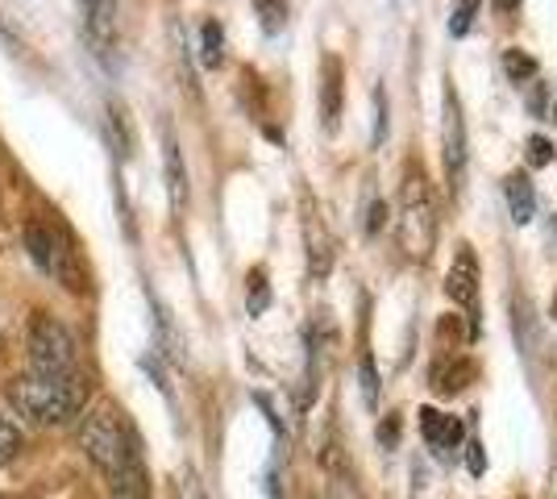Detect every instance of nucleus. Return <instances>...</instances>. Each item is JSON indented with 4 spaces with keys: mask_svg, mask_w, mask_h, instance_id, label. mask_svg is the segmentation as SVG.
Returning <instances> with one entry per match:
<instances>
[{
    "mask_svg": "<svg viewBox=\"0 0 557 499\" xmlns=\"http://www.w3.org/2000/svg\"><path fill=\"white\" fill-rule=\"evenodd\" d=\"M79 446H84V453L92 458L104 475L113 478V491H146L141 487L134 437H129V428H125V421H121V412L113 404H100L84 416Z\"/></svg>",
    "mask_w": 557,
    "mask_h": 499,
    "instance_id": "1",
    "label": "nucleus"
},
{
    "mask_svg": "<svg viewBox=\"0 0 557 499\" xmlns=\"http://www.w3.org/2000/svg\"><path fill=\"white\" fill-rule=\"evenodd\" d=\"M84 400H88V387L71 375H25L9 383V404L29 425H67L71 416H79Z\"/></svg>",
    "mask_w": 557,
    "mask_h": 499,
    "instance_id": "2",
    "label": "nucleus"
},
{
    "mask_svg": "<svg viewBox=\"0 0 557 499\" xmlns=\"http://www.w3.org/2000/svg\"><path fill=\"white\" fill-rule=\"evenodd\" d=\"M437 241V200L424 179L420 163H408L404 171V188H399V246L408 254L424 259Z\"/></svg>",
    "mask_w": 557,
    "mask_h": 499,
    "instance_id": "3",
    "label": "nucleus"
},
{
    "mask_svg": "<svg viewBox=\"0 0 557 499\" xmlns=\"http://www.w3.org/2000/svg\"><path fill=\"white\" fill-rule=\"evenodd\" d=\"M29 362H34V375H71L75 366V337L50 312L29 325Z\"/></svg>",
    "mask_w": 557,
    "mask_h": 499,
    "instance_id": "4",
    "label": "nucleus"
},
{
    "mask_svg": "<svg viewBox=\"0 0 557 499\" xmlns=\"http://www.w3.org/2000/svg\"><path fill=\"white\" fill-rule=\"evenodd\" d=\"M25 250H29V259L38 262L47 275H54L63 287L84 291V271H79L75 250L63 246V238H59L54 229H47L42 221H29V225H25Z\"/></svg>",
    "mask_w": 557,
    "mask_h": 499,
    "instance_id": "5",
    "label": "nucleus"
},
{
    "mask_svg": "<svg viewBox=\"0 0 557 499\" xmlns=\"http://www.w3.org/2000/svg\"><path fill=\"white\" fill-rule=\"evenodd\" d=\"M442 154H445L449 175L458 179L466 166V117H462V104H458L454 84H445V92H442Z\"/></svg>",
    "mask_w": 557,
    "mask_h": 499,
    "instance_id": "6",
    "label": "nucleus"
},
{
    "mask_svg": "<svg viewBox=\"0 0 557 499\" xmlns=\"http://www.w3.org/2000/svg\"><path fill=\"white\" fill-rule=\"evenodd\" d=\"M445 296H449L454 304H462L466 312L479 309V262L470 254V246H462L454 266H449V275H445Z\"/></svg>",
    "mask_w": 557,
    "mask_h": 499,
    "instance_id": "7",
    "label": "nucleus"
},
{
    "mask_svg": "<svg viewBox=\"0 0 557 499\" xmlns=\"http://www.w3.org/2000/svg\"><path fill=\"white\" fill-rule=\"evenodd\" d=\"M84 29L96 54H113L116 47V0H84Z\"/></svg>",
    "mask_w": 557,
    "mask_h": 499,
    "instance_id": "8",
    "label": "nucleus"
},
{
    "mask_svg": "<svg viewBox=\"0 0 557 499\" xmlns=\"http://www.w3.org/2000/svg\"><path fill=\"white\" fill-rule=\"evenodd\" d=\"M420 433H424V441L433 446L437 453L445 450H458L462 446V421H454V416H442L437 408H420Z\"/></svg>",
    "mask_w": 557,
    "mask_h": 499,
    "instance_id": "9",
    "label": "nucleus"
},
{
    "mask_svg": "<svg viewBox=\"0 0 557 499\" xmlns=\"http://www.w3.org/2000/svg\"><path fill=\"white\" fill-rule=\"evenodd\" d=\"M504 196H508L511 221H516V225H529V221H533L536 200H533V184H529V175H524V171H516V175L504 179Z\"/></svg>",
    "mask_w": 557,
    "mask_h": 499,
    "instance_id": "10",
    "label": "nucleus"
},
{
    "mask_svg": "<svg viewBox=\"0 0 557 499\" xmlns=\"http://www.w3.org/2000/svg\"><path fill=\"white\" fill-rule=\"evenodd\" d=\"M321 75H325V84H321V113H325V129H337V113H342V63L329 54Z\"/></svg>",
    "mask_w": 557,
    "mask_h": 499,
    "instance_id": "11",
    "label": "nucleus"
},
{
    "mask_svg": "<svg viewBox=\"0 0 557 499\" xmlns=\"http://www.w3.org/2000/svg\"><path fill=\"white\" fill-rule=\"evenodd\" d=\"M466 383H474V362L470 358H449L433 371V387L445 391V396H458Z\"/></svg>",
    "mask_w": 557,
    "mask_h": 499,
    "instance_id": "12",
    "label": "nucleus"
},
{
    "mask_svg": "<svg viewBox=\"0 0 557 499\" xmlns=\"http://www.w3.org/2000/svg\"><path fill=\"white\" fill-rule=\"evenodd\" d=\"M163 166H166V188H171V200H175V204H184L187 200V171H184V154H180V146H175L171 134H166V142H163Z\"/></svg>",
    "mask_w": 557,
    "mask_h": 499,
    "instance_id": "13",
    "label": "nucleus"
},
{
    "mask_svg": "<svg viewBox=\"0 0 557 499\" xmlns=\"http://www.w3.org/2000/svg\"><path fill=\"white\" fill-rule=\"evenodd\" d=\"M504 72L511 75V84H529V79H536V59L524 54V50H508L504 54Z\"/></svg>",
    "mask_w": 557,
    "mask_h": 499,
    "instance_id": "14",
    "label": "nucleus"
},
{
    "mask_svg": "<svg viewBox=\"0 0 557 499\" xmlns=\"http://www.w3.org/2000/svg\"><path fill=\"white\" fill-rule=\"evenodd\" d=\"M200 34H205V63H209V67H221V59H225V54H221V50H225V34H221V25L205 22Z\"/></svg>",
    "mask_w": 557,
    "mask_h": 499,
    "instance_id": "15",
    "label": "nucleus"
},
{
    "mask_svg": "<svg viewBox=\"0 0 557 499\" xmlns=\"http://www.w3.org/2000/svg\"><path fill=\"white\" fill-rule=\"evenodd\" d=\"M267 304H271L267 275H262V271H250V312H255V316H262V312H267Z\"/></svg>",
    "mask_w": 557,
    "mask_h": 499,
    "instance_id": "16",
    "label": "nucleus"
},
{
    "mask_svg": "<svg viewBox=\"0 0 557 499\" xmlns=\"http://www.w3.org/2000/svg\"><path fill=\"white\" fill-rule=\"evenodd\" d=\"M474 13H479V0H458V9H454V22H449V34L454 38H462L470 22H474Z\"/></svg>",
    "mask_w": 557,
    "mask_h": 499,
    "instance_id": "17",
    "label": "nucleus"
},
{
    "mask_svg": "<svg viewBox=\"0 0 557 499\" xmlns=\"http://www.w3.org/2000/svg\"><path fill=\"white\" fill-rule=\"evenodd\" d=\"M529 163H533V166L554 163V142H549L545 134H533V138H529Z\"/></svg>",
    "mask_w": 557,
    "mask_h": 499,
    "instance_id": "18",
    "label": "nucleus"
},
{
    "mask_svg": "<svg viewBox=\"0 0 557 499\" xmlns=\"http://www.w3.org/2000/svg\"><path fill=\"white\" fill-rule=\"evenodd\" d=\"M109 129H113L116 146H121V154H129V134H125V109L121 104H109Z\"/></svg>",
    "mask_w": 557,
    "mask_h": 499,
    "instance_id": "19",
    "label": "nucleus"
},
{
    "mask_svg": "<svg viewBox=\"0 0 557 499\" xmlns=\"http://www.w3.org/2000/svg\"><path fill=\"white\" fill-rule=\"evenodd\" d=\"M17 446H22V433L9 425V421H0V466H4V462L17 453Z\"/></svg>",
    "mask_w": 557,
    "mask_h": 499,
    "instance_id": "20",
    "label": "nucleus"
},
{
    "mask_svg": "<svg viewBox=\"0 0 557 499\" xmlns=\"http://www.w3.org/2000/svg\"><path fill=\"white\" fill-rule=\"evenodd\" d=\"M374 142H383L387 138V92L383 88H374Z\"/></svg>",
    "mask_w": 557,
    "mask_h": 499,
    "instance_id": "21",
    "label": "nucleus"
},
{
    "mask_svg": "<svg viewBox=\"0 0 557 499\" xmlns=\"http://www.w3.org/2000/svg\"><path fill=\"white\" fill-rule=\"evenodd\" d=\"M466 466H470V475H483V471H487V453H483V441H466Z\"/></svg>",
    "mask_w": 557,
    "mask_h": 499,
    "instance_id": "22",
    "label": "nucleus"
},
{
    "mask_svg": "<svg viewBox=\"0 0 557 499\" xmlns=\"http://www.w3.org/2000/svg\"><path fill=\"white\" fill-rule=\"evenodd\" d=\"M362 396H367V404L374 408V400H379V379H374V362H371V358H362Z\"/></svg>",
    "mask_w": 557,
    "mask_h": 499,
    "instance_id": "23",
    "label": "nucleus"
},
{
    "mask_svg": "<svg viewBox=\"0 0 557 499\" xmlns=\"http://www.w3.org/2000/svg\"><path fill=\"white\" fill-rule=\"evenodd\" d=\"M383 221H387V204H383V200H371V204H367V234H379Z\"/></svg>",
    "mask_w": 557,
    "mask_h": 499,
    "instance_id": "24",
    "label": "nucleus"
},
{
    "mask_svg": "<svg viewBox=\"0 0 557 499\" xmlns=\"http://www.w3.org/2000/svg\"><path fill=\"white\" fill-rule=\"evenodd\" d=\"M529 109H533V113H541V109H549V96L533 92V100H529Z\"/></svg>",
    "mask_w": 557,
    "mask_h": 499,
    "instance_id": "25",
    "label": "nucleus"
},
{
    "mask_svg": "<svg viewBox=\"0 0 557 499\" xmlns=\"http://www.w3.org/2000/svg\"><path fill=\"white\" fill-rule=\"evenodd\" d=\"M516 4H520V0H495V9H499V13H511Z\"/></svg>",
    "mask_w": 557,
    "mask_h": 499,
    "instance_id": "26",
    "label": "nucleus"
},
{
    "mask_svg": "<svg viewBox=\"0 0 557 499\" xmlns=\"http://www.w3.org/2000/svg\"><path fill=\"white\" fill-rule=\"evenodd\" d=\"M113 499H146V491H113Z\"/></svg>",
    "mask_w": 557,
    "mask_h": 499,
    "instance_id": "27",
    "label": "nucleus"
},
{
    "mask_svg": "<svg viewBox=\"0 0 557 499\" xmlns=\"http://www.w3.org/2000/svg\"><path fill=\"white\" fill-rule=\"evenodd\" d=\"M554 316H557V296H554Z\"/></svg>",
    "mask_w": 557,
    "mask_h": 499,
    "instance_id": "28",
    "label": "nucleus"
}]
</instances>
